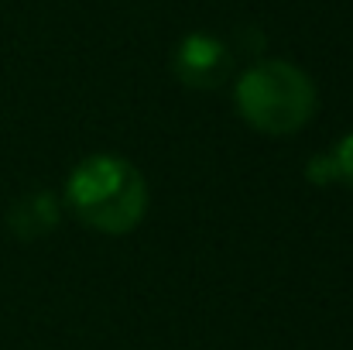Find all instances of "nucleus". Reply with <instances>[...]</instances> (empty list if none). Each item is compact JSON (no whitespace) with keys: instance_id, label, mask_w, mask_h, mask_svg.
Instances as JSON below:
<instances>
[{"instance_id":"3","label":"nucleus","mask_w":353,"mask_h":350,"mask_svg":"<svg viewBox=\"0 0 353 350\" xmlns=\"http://www.w3.org/2000/svg\"><path fill=\"white\" fill-rule=\"evenodd\" d=\"M230 72V52L213 35H189L175 48V76L196 90L220 86Z\"/></svg>"},{"instance_id":"1","label":"nucleus","mask_w":353,"mask_h":350,"mask_svg":"<svg viewBox=\"0 0 353 350\" xmlns=\"http://www.w3.org/2000/svg\"><path fill=\"white\" fill-rule=\"evenodd\" d=\"M65 200L86 227L100 233H127L148 210V186L127 158L90 155L72 168Z\"/></svg>"},{"instance_id":"4","label":"nucleus","mask_w":353,"mask_h":350,"mask_svg":"<svg viewBox=\"0 0 353 350\" xmlns=\"http://www.w3.org/2000/svg\"><path fill=\"white\" fill-rule=\"evenodd\" d=\"M330 162L336 165V175H340V179H347V182L353 186V134L347 137V141H340V144H336V155H333Z\"/></svg>"},{"instance_id":"2","label":"nucleus","mask_w":353,"mask_h":350,"mask_svg":"<svg viewBox=\"0 0 353 350\" xmlns=\"http://www.w3.org/2000/svg\"><path fill=\"white\" fill-rule=\"evenodd\" d=\"M236 110L250 127L285 137L309 124L316 110V86L292 62H257L236 79Z\"/></svg>"}]
</instances>
